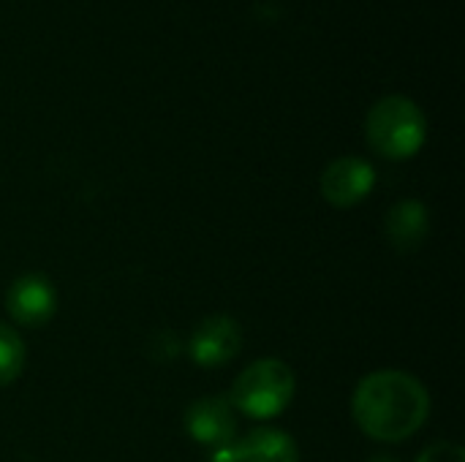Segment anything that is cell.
Instances as JSON below:
<instances>
[{
  "label": "cell",
  "mask_w": 465,
  "mask_h": 462,
  "mask_svg": "<svg viewBox=\"0 0 465 462\" xmlns=\"http://www.w3.org/2000/svg\"><path fill=\"white\" fill-rule=\"evenodd\" d=\"M351 414L368 438L406 441L428 422L430 395L411 373L379 370L357 384Z\"/></svg>",
  "instance_id": "obj_1"
},
{
  "label": "cell",
  "mask_w": 465,
  "mask_h": 462,
  "mask_svg": "<svg viewBox=\"0 0 465 462\" xmlns=\"http://www.w3.org/2000/svg\"><path fill=\"white\" fill-rule=\"evenodd\" d=\"M365 133H368L371 147L379 155L401 161V158H411L414 152H420V147L425 144L428 123H425L422 109L411 98L387 95L371 109Z\"/></svg>",
  "instance_id": "obj_2"
},
{
  "label": "cell",
  "mask_w": 465,
  "mask_h": 462,
  "mask_svg": "<svg viewBox=\"0 0 465 462\" xmlns=\"http://www.w3.org/2000/svg\"><path fill=\"white\" fill-rule=\"evenodd\" d=\"M294 373L281 359H259L245 368L232 387V408L251 419H272L294 398Z\"/></svg>",
  "instance_id": "obj_3"
},
{
  "label": "cell",
  "mask_w": 465,
  "mask_h": 462,
  "mask_svg": "<svg viewBox=\"0 0 465 462\" xmlns=\"http://www.w3.org/2000/svg\"><path fill=\"white\" fill-rule=\"evenodd\" d=\"M242 349V329L232 316H210L196 324L188 340V354L202 368L232 362Z\"/></svg>",
  "instance_id": "obj_4"
},
{
  "label": "cell",
  "mask_w": 465,
  "mask_h": 462,
  "mask_svg": "<svg viewBox=\"0 0 465 462\" xmlns=\"http://www.w3.org/2000/svg\"><path fill=\"white\" fill-rule=\"evenodd\" d=\"M376 182V172L368 161L346 155L332 161L322 174V193L335 207L360 204Z\"/></svg>",
  "instance_id": "obj_5"
},
{
  "label": "cell",
  "mask_w": 465,
  "mask_h": 462,
  "mask_svg": "<svg viewBox=\"0 0 465 462\" xmlns=\"http://www.w3.org/2000/svg\"><path fill=\"white\" fill-rule=\"evenodd\" d=\"M185 430L204 447H229L237 436V417L226 398H199L185 411Z\"/></svg>",
  "instance_id": "obj_6"
},
{
  "label": "cell",
  "mask_w": 465,
  "mask_h": 462,
  "mask_svg": "<svg viewBox=\"0 0 465 462\" xmlns=\"http://www.w3.org/2000/svg\"><path fill=\"white\" fill-rule=\"evenodd\" d=\"M8 313L22 327H44L54 316V289L44 275H22L8 289Z\"/></svg>",
  "instance_id": "obj_7"
},
{
  "label": "cell",
  "mask_w": 465,
  "mask_h": 462,
  "mask_svg": "<svg viewBox=\"0 0 465 462\" xmlns=\"http://www.w3.org/2000/svg\"><path fill=\"white\" fill-rule=\"evenodd\" d=\"M428 229H430L428 207H425L422 202H417V199H403V202H398V204L387 212V221H384L387 240H390L392 248L401 251V253L417 251V248L428 240Z\"/></svg>",
  "instance_id": "obj_8"
},
{
  "label": "cell",
  "mask_w": 465,
  "mask_h": 462,
  "mask_svg": "<svg viewBox=\"0 0 465 462\" xmlns=\"http://www.w3.org/2000/svg\"><path fill=\"white\" fill-rule=\"evenodd\" d=\"M240 462H300L292 436L275 428H259L237 444Z\"/></svg>",
  "instance_id": "obj_9"
},
{
  "label": "cell",
  "mask_w": 465,
  "mask_h": 462,
  "mask_svg": "<svg viewBox=\"0 0 465 462\" xmlns=\"http://www.w3.org/2000/svg\"><path fill=\"white\" fill-rule=\"evenodd\" d=\"M25 357L27 354L22 338L11 327L0 324V387H8L11 381L19 378L25 368Z\"/></svg>",
  "instance_id": "obj_10"
},
{
  "label": "cell",
  "mask_w": 465,
  "mask_h": 462,
  "mask_svg": "<svg viewBox=\"0 0 465 462\" xmlns=\"http://www.w3.org/2000/svg\"><path fill=\"white\" fill-rule=\"evenodd\" d=\"M417 462H465V452L458 444H433Z\"/></svg>",
  "instance_id": "obj_11"
},
{
  "label": "cell",
  "mask_w": 465,
  "mask_h": 462,
  "mask_svg": "<svg viewBox=\"0 0 465 462\" xmlns=\"http://www.w3.org/2000/svg\"><path fill=\"white\" fill-rule=\"evenodd\" d=\"M368 462H395L392 457H387V455H379V457H371Z\"/></svg>",
  "instance_id": "obj_12"
}]
</instances>
